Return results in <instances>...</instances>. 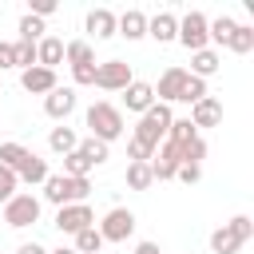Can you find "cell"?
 Listing matches in <instances>:
<instances>
[{
	"mask_svg": "<svg viewBox=\"0 0 254 254\" xmlns=\"http://www.w3.org/2000/svg\"><path fill=\"white\" fill-rule=\"evenodd\" d=\"M250 234H254V222H250L246 214H234L226 226H218V230L210 234V250H214V254H238V246L250 242Z\"/></svg>",
	"mask_w": 254,
	"mask_h": 254,
	"instance_id": "4",
	"label": "cell"
},
{
	"mask_svg": "<svg viewBox=\"0 0 254 254\" xmlns=\"http://www.w3.org/2000/svg\"><path fill=\"white\" fill-rule=\"evenodd\" d=\"M99 250H103V238H99L95 226H87V230L75 234V254H99Z\"/></svg>",
	"mask_w": 254,
	"mask_h": 254,
	"instance_id": "31",
	"label": "cell"
},
{
	"mask_svg": "<svg viewBox=\"0 0 254 254\" xmlns=\"http://www.w3.org/2000/svg\"><path fill=\"white\" fill-rule=\"evenodd\" d=\"M183 83H187V67H167V71L159 75V87H155L159 103H175L179 91H183Z\"/></svg>",
	"mask_w": 254,
	"mask_h": 254,
	"instance_id": "13",
	"label": "cell"
},
{
	"mask_svg": "<svg viewBox=\"0 0 254 254\" xmlns=\"http://www.w3.org/2000/svg\"><path fill=\"white\" fill-rule=\"evenodd\" d=\"M87 127H91V139L115 143V139L123 135V115H119V107H111V103H91V107H87Z\"/></svg>",
	"mask_w": 254,
	"mask_h": 254,
	"instance_id": "3",
	"label": "cell"
},
{
	"mask_svg": "<svg viewBox=\"0 0 254 254\" xmlns=\"http://www.w3.org/2000/svg\"><path fill=\"white\" fill-rule=\"evenodd\" d=\"M4 67H16V60H12V44L0 40V71H4Z\"/></svg>",
	"mask_w": 254,
	"mask_h": 254,
	"instance_id": "40",
	"label": "cell"
},
{
	"mask_svg": "<svg viewBox=\"0 0 254 254\" xmlns=\"http://www.w3.org/2000/svg\"><path fill=\"white\" fill-rule=\"evenodd\" d=\"M87 32H91L95 40L115 36V12H107V8H91V12H87Z\"/></svg>",
	"mask_w": 254,
	"mask_h": 254,
	"instance_id": "18",
	"label": "cell"
},
{
	"mask_svg": "<svg viewBox=\"0 0 254 254\" xmlns=\"http://www.w3.org/2000/svg\"><path fill=\"white\" fill-rule=\"evenodd\" d=\"M87 171H91V163H87L79 151L64 155V175H71V179H87Z\"/></svg>",
	"mask_w": 254,
	"mask_h": 254,
	"instance_id": "34",
	"label": "cell"
},
{
	"mask_svg": "<svg viewBox=\"0 0 254 254\" xmlns=\"http://www.w3.org/2000/svg\"><path fill=\"white\" fill-rule=\"evenodd\" d=\"M127 83H131V64H123V60L95 64V87H103V91H123Z\"/></svg>",
	"mask_w": 254,
	"mask_h": 254,
	"instance_id": "9",
	"label": "cell"
},
{
	"mask_svg": "<svg viewBox=\"0 0 254 254\" xmlns=\"http://www.w3.org/2000/svg\"><path fill=\"white\" fill-rule=\"evenodd\" d=\"M95 230H99L103 242H127V238L135 234V214H131L127 206H111Z\"/></svg>",
	"mask_w": 254,
	"mask_h": 254,
	"instance_id": "5",
	"label": "cell"
},
{
	"mask_svg": "<svg viewBox=\"0 0 254 254\" xmlns=\"http://www.w3.org/2000/svg\"><path fill=\"white\" fill-rule=\"evenodd\" d=\"M151 183H155L151 163H127V187H131V190H147Z\"/></svg>",
	"mask_w": 254,
	"mask_h": 254,
	"instance_id": "25",
	"label": "cell"
},
{
	"mask_svg": "<svg viewBox=\"0 0 254 254\" xmlns=\"http://www.w3.org/2000/svg\"><path fill=\"white\" fill-rule=\"evenodd\" d=\"M64 60H67L71 67H91V64H95V52H91L87 40H71V44H64Z\"/></svg>",
	"mask_w": 254,
	"mask_h": 254,
	"instance_id": "21",
	"label": "cell"
},
{
	"mask_svg": "<svg viewBox=\"0 0 254 254\" xmlns=\"http://www.w3.org/2000/svg\"><path fill=\"white\" fill-rule=\"evenodd\" d=\"M24 159H28V147H24V143H0V167L20 171Z\"/></svg>",
	"mask_w": 254,
	"mask_h": 254,
	"instance_id": "26",
	"label": "cell"
},
{
	"mask_svg": "<svg viewBox=\"0 0 254 254\" xmlns=\"http://www.w3.org/2000/svg\"><path fill=\"white\" fill-rule=\"evenodd\" d=\"M71 79L75 83H95V64L91 67H71Z\"/></svg>",
	"mask_w": 254,
	"mask_h": 254,
	"instance_id": "39",
	"label": "cell"
},
{
	"mask_svg": "<svg viewBox=\"0 0 254 254\" xmlns=\"http://www.w3.org/2000/svg\"><path fill=\"white\" fill-rule=\"evenodd\" d=\"M175 40H179L187 52H202V48L210 44V40H206V16H202V12H187V16L179 20Z\"/></svg>",
	"mask_w": 254,
	"mask_h": 254,
	"instance_id": "7",
	"label": "cell"
},
{
	"mask_svg": "<svg viewBox=\"0 0 254 254\" xmlns=\"http://www.w3.org/2000/svg\"><path fill=\"white\" fill-rule=\"evenodd\" d=\"M4 222L16 226V230L40 222V198H36V194H12V198L4 202Z\"/></svg>",
	"mask_w": 254,
	"mask_h": 254,
	"instance_id": "6",
	"label": "cell"
},
{
	"mask_svg": "<svg viewBox=\"0 0 254 254\" xmlns=\"http://www.w3.org/2000/svg\"><path fill=\"white\" fill-rule=\"evenodd\" d=\"M48 254H75V250H67V246H60V250H48Z\"/></svg>",
	"mask_w": 254,
	"mask_h": 254,
	"instance_id": "43",
	"label": "cell"
},
{
	"mask_svg": "<svg viewBox=\"0 0 254 254\" xmlns=\"http://www.w3.org/2000/svg\"><path fill=\"white\" fill-rule=\"evenodd\" d=\"M36 64H40V67H48V71H56V64H64V40L44 36V40L36 44Z\"/></svg>",
	"mask_w": 254,
	"mask_h": 254,
	"instance_id": "17",
	"label": "cell"
},
{
	"mask_svg": "<svg viewBox=\"0 0 254 254\" xmlns=\"http://www.w3.org/2000/svg\"><path fill=\"white\" fill-rule=\"evenodd\" d=\"M198 131H194V123L190 119H171V131H167V143H175V147H183V143H190Z\"/></svg>",
	"mask_w": 254,
	"mask_h": 254,
	"instance_id": "29",
	"label": "cell"
},
{
	"mask_svg": "<svg viewBox=\"0 0 254 254\" xmlns=\"http://www.w3.org/2000/svg\"><path fill=\"white\" fill-rule=\"evenodd\" d=\"M44 111L52 115V119H67L71 111H75V87H52L48 95H44Z\"/></svg>",
	"mask_w": 254,
	"mask_h": 254,
	"instance_id": "11",
	"label": "cell"
},
{
	"mask_svg": "<svg viewBox=\"0 0 254 254\" xmlns=\"http://www.w3.org/2000/svg\"><path fill=\"white\" fill-rule=\"evenodd\" d=\"M175 32H179V20H175L171 12H159V16H151V20H147V36H155L159 44H171V40H175Z\"/></svg>",
	"mask_w": 254,
	"mask_h": 254,
	"instance_id": "19",
	"label": "cell"
},
{
	"mask_svg": "<svg viewBox=\"0 0 254 254\" xmlns=\"http://www.w3.org/2000/svg\"><path fill=\"white\" fill-rule=\"evenodd\" d=\"M16 254H48V250H44V246H40V242H24V246H20V250H16Z\"/></svg>",
	"mask_w": 254,
	"mask_h": 254,
	"instance_id": "41",
	"label": "cell"
},
{
	"mask_svg": "<svg viewBox=\"0 0 254 254\" xmlns=\"http://www.w3.org/2000/svg\"><path fill=\"white\" fill-rule=\"evenodd\" d=\"M175 179H183V183L190 187V183H198V179H202V171H198V167H190V163H179V171H175Z\"/></svg>",
	"mask_w": 254,
	"mask_h": 254,
	"instance_id": "37",
	"label": "cell"
},
{
	"mask_svg": "<svg viewBox=\"0 0 254 254\" xmlns=\"http://www.w3.org/2000/svg\"><path fill=\"white\" fill-rule=\"evenodd\" d=\"M87 226H95V214H91L87 202H71V206H60L56 210V230L60 234H79Z\"/></svg>",
	"mask_w": 254,
	"mask_h": 254,
	"instance_id": "8",
	"label": "cell"
},
{
	"mask_svg": "<svg viewBox=\"0 0 254 254\" xmlns=\"http://www.w3.org/2000/svg\"><path fill=\"white\" fill-rule=\"evenodd\" d=\"M123 103H127V111H147L151 103H155V87L151 83H143V79H131L127 87H123Z\"/></svg>",
	"mask_w": 254,
	"mask_h": 254,
	"instance_id": "14",
	"label": "cell"
},
{
	"mask_svg": "<svg viewBox=\"0 0 254 254\" xmlns=\"http://www.w3.org/2000/svg\"><path fill=\"white\" fill-rule=\"evenodd\" d=\"M16 179H24V183H44V179H48V163H44V159H40L36 151H28V159L20 163Z\"/></svg>",
	"mask_w": 254,
	"mask_h": 254,
	"instance_id": "22",
	"label": "cell"
},
{
	"mask_svg": "<svg viewBox=\"0 0 254 254\" xmlns=\"http://www.w3.org/2000/svg\"><path fill=\"white\" fill-rule=\"evenodd\" d=\"M135 254H163V250H159L155 242H139V246H135Z\"/></svg>",
	"mask_w": 254,
	"mask_h": 254,
	"instance_id": "42",
	"label": "cell"
},
{
	"mask_svg": "<svg viewBox=\"0 0 254 254\" xmlns=\"http://www.w3.org/2000/svg\"><path fill=\"white\" fill-rule=\"evenodd\" d=\"M179 163H183V159H179V147L163 139V143L155 147V155H151V175H155V179H175Z\"/></svg>",
	"mask_w": 254,
	"mask_h": 254,
	"instance_id": "10",
	"label": "cell"
},
{
	"mask_svg": "<svg viewBox=\"0 0 254 254\" xmlns=\"http://www.w3.org/2000/svg\"><path fill=\"white\" fill-rule=\"evenodd\" d=\"M91 167H99V163H107V143H99V139H83L79 147H75Z\"/></svg>",
	"mask_w": 254,
	"mask_h": 254,
	"instance_id": "32",
	"label": "cell"
},
{
	"mask_svg": "<svg viewBox=\"0 0 254 254\" xmlns=\"http://www.w3.org/2000/svg\"><path fill=\"white\" fill-rule=\"evenodd\" d=\"M234 24H238V20H230V16L206 20V40H214V44H226V40H230V32H234Z\"/></svg>",
	"mask_w": 254,
	"mask_h": 254,
	"instance_id": "27",
	"label": "cell"
},
{
	"mask_svg": "<svg viewBox=\"0 0 254 254\" xmlns=\"http://www.w3.org/2000/svg\"><path fill=\"white\" fill-rule=\"evenodd\" d=\"M12 60H16V67H36V44H28V40H16L12 44Z\"/></svg>",
	"mask_w": 254,
	"mask_h": 254,
	"instance_id": "33",
	"label": "cell"
},
{
	"mask_svg": "<svg viewBox=\"0 0 254 254\" xmlns=\"http://www.w3.org/2000/svg\"><path fill=\"white\" fill-rule=\"evenodd\" d=\"M179 159H183V163H190V167H198V163L206 159V139H202V135H194L190 143H183V147H179Z\"/></svg>",
	"mask_w": 254,
	"mask_h": 254,
	"instance_id": "30",
	"label": "cell"
},
{
	"mask_svg": "<svg viewBox=\"0 0 254 254\" xmlns=\"http://www.w3.org/2000/svg\"><path fill=\"white\" fill-rule=\"evenodd\" d=\"M91 190L87 179H71V175H48L44 179V198L56 202V206H71V202H83Z\"/></svg>",
	"mask_w": 254,
	"mask_h": 254,
	"instance_id": "2",
	"label": "cell"
},
{
	"mask_svg": "<svg viewBox=\"0 0 254 254\" xmlns=\"http://www.w3.org/2000/svg\"><path fill=\"white\" fill-rule=\"evenodd\" d=\"M115 36H127V40H143L147 36V16L143 12H123V16H115Z\"/></svg>",
	"mask_w": 254,
	"mask_h": 254,
	"instance_id": "16",
	"label": "cell"
},
{
	"mask_svg": "<svg viewBox=\"0 0 254 254\" xmlns=\"http://www.w3.org/2000/svg\"><path fill=\"white\" fill-rule=\"evenodd\" d=\"M48 147H52L56 155H71V151L79 147V139H75V131H71V127H52V135H48Z\"/></svg>",
	"mask_w": 254,
	"mask_h": 254,
	"instance_id": "23",
	"label": "cell"
},
{
	"mask_svg": "<svg viewBox=\"0 0 254 254\" xmlns=\"http://www.w3.org/2000/svg\"><path fill=\"white\" fill-rule=\"evenodd\" d=\"M16 187H20V179H16V171H8V167H0V202H8V198L16 194Z\"/></svg>",
	"mask_w": 254,
	"mask_h": 254,
	"instance_id": "36",
	"label": "cell"
},
{
	"mask_svg": "<svg viewBox=\"0 0 254 254\" xmlns=\"http://www.w3.org/2000/svg\"><path fill=\"white\" fill-rule=\"evenodd\" d=\"M222 67V60H218V52L214 48H202V52H190V75H198V79H206V75H214Z\"/></svg>",
	"mask_w": 254,
	"mask_h": 254,
	"instance_id": "20",
	"label": "cell"
},
{
	"mask_svg": "<svg viewBox=\"0 0 254 254\" xmlns=\"http://www.w3.org/2000/svg\"><path fill=\"white\" fill-rule=\"evenodd\" d=\"M187 119L194 123V131H198V127H214V123H222V103H218L214 95H206V99H198V103L190 107Z\"/></svg>",
	"mask_w": 254,
	"mask_h": 254,
	"instance_id": "15",
	"label": "cell"
},
{
	"mask_svg": "<svg viewBox=\"0 0 254 254\" xmlns=\"http://www.w3.org/2000/svg\"><path fill=\"white\" fill-rule=\"evenodd\" d=\"M52 12H56V0H32V16L44 20V16H52Z\"/></svg>",
	"mask_w": 254,
	"mask_h": 254,
	"instance_id": "38",
	"label": "cell"
},
{
	"mask_svg": "<svg viewBox=\"0 0 254 254\" xmlns=\"http://www.w3.org/2000/svg\"><path fill=\"white\" fill-rule=\"evenodd\" d=\"M20 87L24 91H32V95H48L52 87H56V71H48V67H28V71H20Z\"/></svg>",
	"mask_w": 254,
	"mask_h": 254,
	"instance_id": "12",
	"label": "cell"
},
{
	"mask_svg": "<svg viewBox=\"0 0 254 254\" xmlns=\"http://www.w3.org/2000/svg\"><path fill=\"white\" fill-rule=\"evenodd\" d=\"M40 32H44V20L28 12V16L20 20V40H28V44H40Z\"/></svg>",
	"mask_w": 254,
	"mask_h": 254,
	"instance_id": "35",
	"label": "cell"
},
{
	"mask_svg": "<svg viewBox=\"0 0 254 254\" xmlns=\"http://www.w3.org/2000/svg\"><path fill=\"white\" fill-rule=\"evenodd\" d=\"M179 99H183V103H190V107H194L198 99H206V79H198V75H190V71H187V83H183Z\"/></svg>",
	"mask_w": 254,
	"mask_h": 254,
	"instance_id": "28",
	"label": "cell"
},
{
	"mask_svg": "<svg viewBox=\"0 0 254 254\" xmlns=\"http://www.w3.org/2000/svg\"><path fill=\"white\" fill-rule=\"evenodd\" d=\"M226 48H230V52H238V56L254 52V28H250V24H234V32H230Z\"/></svg>",
	"mask_w": 254,
	"mask_h": 254,
	"instance_id": "24",
	"label": "cell"
},
{
	"mask_svg": "<svg viewBox=\"0 0 254 254\" xmlns=\"http://www.w3.org/2000/svg\"><path fill=\"white\" fill-rule=\"evenodd\" d=\"M171 119H175V115H171V107H167V103H151V107L143 111V119H139V127H135V135H131V139H139L143 147H151V151H155V147L167 139Z\"/></svg>",
	"mask_w": 254,
	"mask_h": 254,
	"instance_id": "1",
	"label": "cell"
}]
</instances>
